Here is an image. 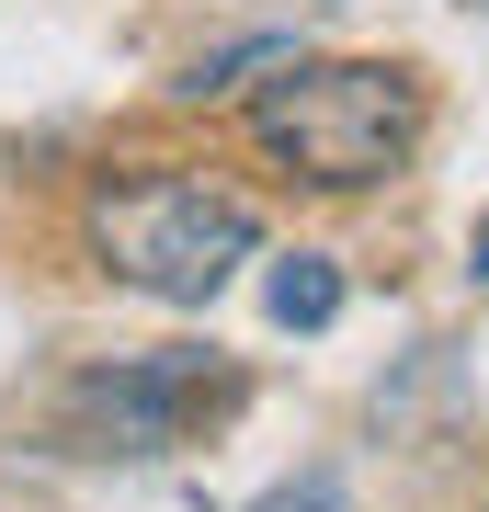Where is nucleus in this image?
Wrapping results in <instances>:
<instances>
[{
    "label": "nucleus",
    "mask_w": 489,
    "mask_h": 512,
    "mask_svg": "<svg viewBox=\"0 0 489 512\" xmlns=\"http://www.w3.org/2000/svg\"><path fill=\"white\" fill-rule=\"evenodd\" d=\"M251 137L296 183L364 194V183H387L421 148V80L399 57H296L285 80L251 92Z\"/></svg>",
    "instance_id": "f257e3e1"
},
{
    "label": "nucleus",
    "mask_w": 489,
    "mask_h": 512,
    "mask_svg": "<svg viewBox=\"0 0 489 512\" xmlns=\"http://www.w3.org/2000/svg\"><path fill=\"white\" fill-rule=\"evenodd\" d=\"M251 194L205 183V171H126V183L91 194V251H103L114 285L160 296V308H205L239 262H251Z\"/></svg>",
    "instance_id": "f03ea898"
},
{
    "label": "nucleus",
    "mask_w": 489,
    "mask_h": 512,
    "mask_svg": "<svg viewBox=\"0 0 489 512\" xmlns=\"http://www.w3.org/2000/svg\"><path fill=\"white\" fill-rule=\"evenodd\" d=\"M194 387H217L205 353L91 365V376H69V399H57V444H80V456H160V444H182V421H194Z\"/></svg>",
    "instance_id": "7ed1b4c3"
},
{
    "label": "nucleus",
    "mask_w": 489,
    "mask_h": 512,
    "mask_svg": "<svg viewBox=\"0 0 489 512\" xmlns=\"http://www.w3.org/2000/svg\"><path fill=\"white\" fill-rule=\"evenodd\" d=\"M296 57H308L296 35H239V46H217V57L182 69V103H217V92H251V80H285Z\"/></svg>",
    "instance_id": "20e7f679"
},
{
    "label": "nucleus",
    "mask_w": 489,
    "mask_h": 512,
    "mask_svg": "<svg viewBox=\"0 0 489 512\" xmlns=\"http://www.w3.org/2000/svg\"><path fill=\"white\" fill-rule=\"evenodd\" d=\"M262 308L285 319V330H330V319H342V274H330L319 251H285V262L262 274Z\"/></svg>",
    "instance_id": "39448f33"
},
{
    "label": "nucleus",
    "mask_w": 489,
    "mask_h": 512,
    "mask_svg": "<svg viewBox=\"0 0 489 512\" xmlns=\"http://www.w3.org/2000/svg\"><path fill=\"white\" fill-rule=\"evenodd\" d=\"M421 410H455V342H421L399 387H376V433H410Z\"/></svg>",
    "instance_id": "423d86ee"
},
{
    "label": "nucleus",
    "mask_w": 489,
    "mask_h": 512,
    "mask_svg": "<svg viewBox=\"0 0 489 512\" xmlns=\"http://www.w3.org/2000/svg\"><path fill=\"white\" fill-rule=\"evenodd\" d=\"M251 512H342V478H285V490H262Z\"/></svg>",
    "instance_id": "0eeeda50"
},
{
    "label": "nucleus",
    "mask_w": 489,
    "mask_h": 512,
    "mask_svg": "<svg viewBox=\"0 0 489 512\" xmlns=\"http://www.w3.org/2000/svg\"><path fill=\"white\" fill-rule=\"evenodd\" d=\"M467 274H478V285H489V217H478V239H467Z\"/></svg>",
    "instance_id": "6e6552de"
},
{
    "label": "nucleus",
    "mask_w": 489,
    "mask_h": 512,
    "mask_svg": "<svg viewBox=\"0 0 489 512\" xmlns=\"http://www.w3.org/2000/svg\"><path fill=\"white\" fill-rule=\"evenodd\" d=\"M467 12H489V0H467Z\"/></svg>",
    "instance_id": "1a4fd4ad"
}]
</instances>
